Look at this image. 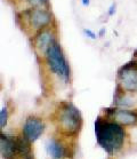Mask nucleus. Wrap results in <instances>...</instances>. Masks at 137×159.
I'll use <instances>...</instances> for the list:
<instances>
[{
  "instance_id": "nucleus-8",
  "label": "nucleus",
  "mask_w": 137,
  "mask_h": 159,
  "mask_svg": "<svg viewBox=\"0 0 137 159\" xmlns=\"http://www.w3.org/2000/svg\"><path fill=\"white\" fill-rule=\"evenodd\" d=\"M46 149H47L48 155L53 159H63L68 157L70 155L68 147H65L62 142L57 141L55 139H51L47 142Z\"/></svg>"
},
{
  "instance_id": "nucleus-13",
  "label": "nucleus",
  "mask_w": 137,
  "mask_h": 159,
  "mask_svg": "<svg viewBox=\"0 0 137 159\" xmlns=\"http://www.w3.org/2000/svg\"><path fill=\"white\" fill-rule=\"evenodd\" d=\"M26 1L33 6H47L48 5V0H26Z\"/></svg>"
},
{
  "instance_id": "nucleus-10",
  "label": "nucleus",
  "mask_w": 137,
  "mask_h": 159,
  "mask_svg": "<svg viewBox=\"0 0 137 159\" xmlns=\"http://www.w3.org/2000/svg\"><path fill=\"white\" fill-rule=\"evenodd\" d=\"M112 117L117 120V123L122 125H135L137 124V112L128 111L123 109H114Z\"/></svg>"
},
{
  "instance_id": "nucleus-3",
  "label": "nucleus",
  "mask_w": 137,
  "mask_h": 159,
  "mask_svg": "<svg viewBox=\"0 0 137 159\" xmlns=\"http://www.w3.org/2000/svg\"><path fill=\"white\" fill-rule=\"evenodd\" d=\"M46 60H47L48 65L53 72L56 73L58 77H61L65 81L70 80V76H71L70 65L65 58L61 46L56 41H54L51 45V47L48 48L47 53H46Z\"/></svg>"
},
{
  "instance_id": "nucleus-16",
  "label": "nucleus",
  "mask_w": 137,
  "mask_h": 159,
  "mask_svg": "<svg viewBox=\"0 0 137 159\" xmlns=\"http://www.w3.org/2000/svg\"><path fill=\"white\" fill-rule=\"evenodd\" d=\"M82 4L85 5V6H86V5L89 4V0H82Z\"/></svg>"
},
{
  "instance_id": "nucleus-5",
  "label": "nucleus",
  "mask_w": 137,
  "mask_h": 159,
  "mask_svg": "<svg viewBox=\"0 0 137 159\" xmlns=\"http://www.w3.org/2000/svg\"><path fill=\"white\" fill-rule=\"evenodd\" d=\"M23 14L26 15V18L31 25L37 30L45 29L51 23V13L42 8H33L25 11Z\"/></svg>"
},
{
  "instance_id": "nucleus-6",
  "label": "nucleus",
  "mask_w": 137,
  "mask_h": 159,
  "mask_svg": "<svg viewBox=\"0 0 137 159\" xmlns=\"http://www.w3.org/2000/svg\"><path fill=\"white\" fill-rule=\"evenodd\" d=\"M45 130V124L40 118L37 117H29L23 126V135L30 142H34L42 135Z\"/></svg>"
},
{
  "instance_id": "nucleus-4",
  "label": "nucleus",
  "mask_w": 137,
  "mask_h": 159,
  "mask_svg": "<svg viewBox=\"0 0 137 159\" xmlns=\"http://www.w3.org/2000/svg\"><path fill=\"white\" fill-rule=\"evenodd\" d=\"M118 79L122 89L128 92L137 90V61L128 62L118 71Z\"/></svg>"
},
{
  "instance_id": "nucleus-1",
  "label": "nucleus",
  "mask_w": 137,
  "mask_h": 159,
  "mask_svg": "<svg viewBox=\"0 0 137 159\" xmlns=\"http://www.w3.org/2000/svg\"><path fill=\"white\" fill-rule=\"evenodd\" d=\"M95 134L97 143L108 155L119 151L126 138V132L119 123L104 120L101 116L95 121Z\"/></svg>"
},
{
  "instance_id": "nucleus-14",
  "label": "nucleus",
  "mask_w": 137,
  "mask_h": 159,
  "mask_svg": "<svg viewBox=\"0 0 137 159\" xmlns=\"http://www.w3.org/2000/svg\"><path fill=\"white\" fill-rule=\"evenodd\" d=\"M83 32H85V34H86L87 37H89L90 39H95L96 38V34H95L91 30H89V29H85L83 30Z\"/></svg>"
},
{
  "instance_id": "nucleus-11",
  "label": "nucleus",
  "mask_w": 137,
  "mask_h": 159,
  "mask_svg": "<svg viewBox=\"0 0 137 159\" xmlns=\"http://www.w3.org/2000/svg\"><path fill=\"white\" fill-rule=\"evenodd\" d=\"M15 140H16L18 156L22 159H34L32 149H31V142L25 136H18V138H15Z\"/></svg>"
},
{
  "instance_id": "nucleus-17",
  "label": "nucleus",
  "mask_w": 137,
  "mask_h": 159,
  "mask_svg": "<svg viewBox=\"0 0 137 159\" xmlns=\"http://www.w3.org/2000/svg\"><path fill=\"white\" fill-rule=\"evenodd\" d=\"M134 55H135V56H136V57H137V49H136V51H135V52H134Z\"/></svg>"
},
{
  "instance_id": "nucleus-2",
  "label": "nucleus",
  "mask_w": 137,
  "mask_h": 159,
  "mask_svg": "<svg viewBox=\"0 0 137 159\" xmlns=\"http://www.w3.org/2000/svg\"><path fill=\"white\" fill-rule=\"evenodd\" d=\"M58 127L66 136H76L82 125V117L78 109L70 102H63L58 110Z\"/></svg>"
},
{
  "instance_id": "nucleus-15",
  "label": "nucleus",
  "mask_w": 137,
  "mask_h": 159,
  "mask_svg": "<svg viewBox=\"0 0 137 159\" xmlns=\"http://www.w3.org/2000/svg\"><path fill=\"white\" fill-rule=\"evenodd\" d=\"M114 8H116V6H114V5H112L111 8H110V11H108V13H110V15H112L113 13H114Z\"/></svg>"
},
{
  "instance_id": "nucleus-12",
  "label": "nucleus",
  "mask_w": 137,
  "mask_h": 159,
  "mask_svg": "<svg viewBox=\"0 0 137 159\" xmlns=\"http://www.w3.org/2000/svg\"><path fill=\"white\" fill-rule=\"evenodd\" d=\"M7 118H8V113H7V109L2 108L1 111H0V127L4 128L7 124Z\"/></svg>"
},
{
  "instance_id": "nucleus-7",
  "label": "nucleus",
  "mask_w": 137,
  "mask_h": 159,
  "mask_svg": "<svg viewBox=\"0 0 137 159\" xmlns=\"http://www.w3.org/2000/svg\"><path fill=\"white\" fill-rule=\"evenodd\" d=\"M0 152L2 159H16L18 156L16 140L1 133L0 135Z\"/></svg>"
},
{
  "instance_id": "nucleus-9",
  "label": "nucleus",
  "mask_w": 137,
  "mask_h": 159,
  "mask_svg": "<svg viewBox=\"0 0 137 159\" xmlns=\"http://www.w3.org/2000/svg\"><path fill=\"white\" fill-rule=\"evenodd\" d=\"M55 41L54 37L51 34V32L47 29L40 30V32L38 33L34 38V45L36 48L40 53L46 55L48 48L51 47V45Z\"/></svg>"
}]
</instances>
